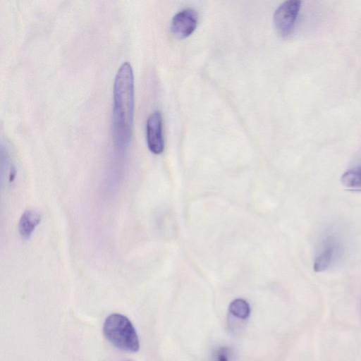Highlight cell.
<instances>
[{
    "label": "cell",
    "mask_w": 361,
    "mask_h": 361,
    "mask_svg": "<svg viewBox=\"0 0 361 361\" xmlns=\"http://www.w3.org/2000/svg\"><path fill=\"white\" fill-rule=\"evenodd\" d=\"M334 245L328 242L322 252L317 257L314 263V270L321 272L326 269L333 259Z\"/></svg>",
    "instance_id": "obj_8"
},
{
    "label": "cell",
    "mask_w": 361,
    "mask_h": 361,
    "mask_svg": "<svg viewBox=\"0 0 361 361\" xmlns=\"http://www.w3.org/2000/svg\"><path fill=\"white\" fill-rule=\"evenodd\" d=\"M228 311L233 316L240 319H246L250 314V305L242 298L233 300L229 305Z\"/></svg>",
    "instance_id": "obj_9"
},
{
    "label": "cell",
    "mask_w": 361,
    "mask_h": 361,
    "mask_svg": "<svg viewBox=\"0 0 361 361\" xmlns=\"http://www.w3.org/2000/svg\"><path fill=\"white\" fill-rule=\"evenodd\" d=\"M342 185L350 190H361V165L346 171L341 176Z\"/></svg>",
    "instance_id": "obj_7"
},
{
    "label": "cell",
    "mask_w": 361,
    "mask_h": 361,
    "mask_svg": "<svg viewBox=\"0 0 361 361\" xmlns=\"http://www.w3.org/2000/svg\"><path fill=\"white\" fill-rule=\"evenodd\" d=\"M198 14L192 8H185L177 13L171 22V32L178 39L189 37L195 30Z\"/></svg>",
    "instance_id": "obj_4"
},
{
    "label": "cell",
    "mask_w": 361,
    "mask_h": 361,
    "mask_svg": "<svg viewBox=\"0 0 361 361\" xmlns=\"http://www.w3.org/2000/svg\"><path fill=\"white\" fill-rule=\"evenodd\" d=\"M42 220L41 214L34 210H25L18 222V232L22 238L29 239Z\"/></svg>",
    "instance_id": "obj_6"
},
{
    "label": "cell",
    "mask_w": 361,
    "mask_h": 361,
    "mask_svg": "<svg viewBox=\"0 0 361 361\" xmlns=\"http://www.w3.org/2000/svg\"><path fill=\"white\" fill-rule=\"evenodd\" d=\"M301 1L288 0L281 3L274 14V25L277 33L281 37L290 35L301 7Z\"/></svg>",
    "instance_id": "obj_3"
},
{
    "label": "cell",
    "mask_w": 361,
    "mask_h": 361,
    "mask_svg": "<svg viewBox=\"0 0 361 361\" xmlns=\"http://www.w3.org/2000/svg\"><path fill=\"white\" fill-rule=\"evenodd\" d=\"M134 116V76L130 63L123 62L114 82L112 137L116 150L123 152L133 132Z\"/></svg>",
    "instance_id": "obj_1"
},
{
    "label": "cell",
    "mask_w": 361,
    "mask_h": 361,
    "mask_svg": "<svg viewBox=\"0 0 361 361\" xmlns=\"http://www.w3.org/2000/svg\"><path fill=\"white\" fill-rule=\"evenodd\" d=\"M103 334L111 345L121 350L135 353L140 349L137 331L128 318L123 314L109 315L104 323Z\"/></svg>",
    "instance_id": "obj_2"
},
{
    "label": "cell",
    "mask_w": 361,
    "mask_h": 361,
    "mask_svg": "<svg viewBox=\"0 0 361 361\" xmlns=\"http://www.w3.org/2000/svg\"><path fill=\"white\" fill-rule=\"evenodd\" d=\"M147 143L151 152L161 154L164 148L162 117L159 111L150 114L146 123Z\"/></svg>",
    "instance_id": "obj_5"
},
{
    "label": "cell",
    "mask_w": 361,
    "mask_h": 361,
    "mask_svg": "<svg viewBox=\"0 0 361 361\" xmlns=\"http://www.w3.org/2000/svg\"><path fill=\"white\" fill-rule=\"evenodd\" d=\"M218 359L219 361H228L229 353L228 348H222L219 350Z\"/></svg>",
    "instance_id": "obj_10"
}]
</instances>
